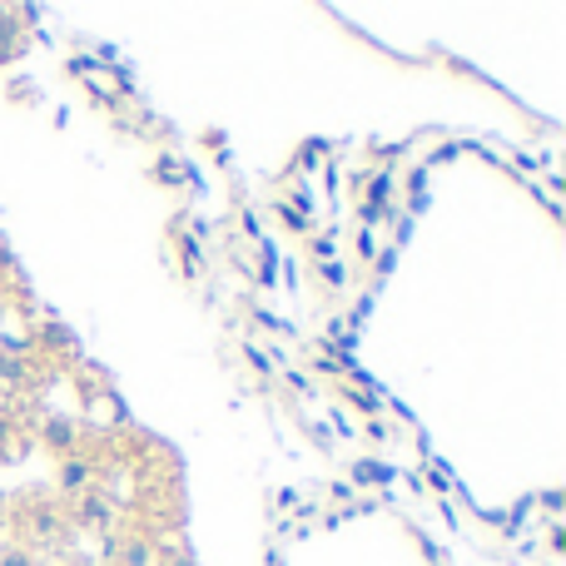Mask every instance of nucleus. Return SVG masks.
<instances>
[{"label":"nucleus","mask_w":566,"mask_h":566,"mask_svg":"<svg viewBox=\"0 0 566 566\" xmlns=\"http://www.w3.org/2000/svg\"><path fill=\"white\" fill-rule=\"evenodd\" d=\"M20 50H25V25H20V15H0V65H6V60H15Z\"/></svg>","instance_id":"9d476101"},{"label":"nucleus","mask_w":566,"mask_h":566,"mask_svg":"<svg viewBox=\"0 0 566 566\" xmlns=\"http://www.w3.org/2000/svg\"><path fill=\"white\" fill-rule=\"evenodd\" d=\"M0 566H35V552L30 547H0Z\"/></svg>","instance_id":"4468645a"},{"label":"nucleus","mask_w":566,"mask_h":566,"mask_svg":"<svg viewBox=\"0 0 566 566\" xmlns=\"http://www.w3.org/2000/svg\"><path fill=\"white\" fill-rule=\"evenodd\" d=\"M35 438H40V448H45V452H55V458H70V452H80V422L50 412V418L35 422Z\"/></svg>","instance_id":"39448f33"},{"label":"nucleus","mask_w":566,"mask_h":566,"mask_svg":"<svg viewBox=\"0 0 566 566\" xmlns=\"http://www.w3.org/2000/svg\"><path fill=\"white\" fill-rule=\"evenodd\" d=\"M95 488H99V462L90 458V452H70V458H60L55 497L75 502V497H85V492H95Z\"/></svg>","instance_id":"7ed1b4c3"},{"label":"nucleus","mask_w":566,"mask_h":566,"mask_svg":"<svg viewBox=\"0 0 566 566\" xmlns=\"http://www.w3.org/2000/svg\"><path fill=\"white\" fill-rule=\"evenodd\" d=\"M0 333H6V323H0Z\"/></svg>","instance_id":"a211bd4d"},{"label":"nucleus","mask_w":566,"mask_h":566,"mask_svg":"<svg viewBox=\"0 0 566 566\" xmlns=\"http://www.w3.org/2000/svg\"><path fill=\"white\" fill-rule=\"evenodd\" d=\"M35 566H75L65 557V552H45V557H35Z\"/></svg>","instance_id":"f3484780"},{"label":"nucleus","mask_w":566,"mask_h":566,"mask_svg":"<svg viewBox=\"0 0 566 566\" xmlns=\"http://www.w3.org/2000/svg\"><path fill=\"white\" fill-rule=\"evenodd\" d=\"M35 373H40L35 358H6V353H0V392H25V388H35Z\"/></svg>","instance_id":"6e6552de"},{"label":"nucleus","mask_w":566,"mask_h":566,"mask_svg":"<svg viewBox=\"0 0 566 566\" xmlns=\"http://www.w3.org/2000/svg\"><path fill=\"white\" fill-rule=\"evenodd\" d=\"M109 557L115 566H159L155 562V542H149V532H119L115 542H109Z\"/></svg>","instance_id":"0eeeda50"},{"label":"nucleus","mask_w":566,"mask_h":566,"mask_svg":"<svg viewBox=\"0 0 566 566\" xmlns=\"http://www.w3.org/2000/svg\"><path fill=\"white\" fill-rule=\"evenodd\" d=\"M70 507V527H90V532H109L115 527V512H119V502L109 497V492H85V497H75V502H65Z\"/></svg>","instance_id":"20e7f679"},{"label":"nucleus","mask_w":566,"mask_h":566,"mask_svg":"<svg viewBox=\"0 0 566 566\" xmlns=\"http://www.w3.org/2000/svg\"><path fill=\"white\" fill-rule=\"evenodd\" d=\"M318 279L328 283V289H343V283H348V269H343L338 259H323V264H318Z\"/></svg>","instance_id":"ddd939ff"},{"label":"nucleus","mask_w":566,"mask_h":566,"mask_svg":"<svg viewBox=\"0 0 566 566\" xmlns=\"http://www.w3.org/2000/svg\"><path fill=\"white\" fill-rule=\"evenodd\" d=\"M313 259H333V234H313Z\"/></svg>","instance_id":"2eb2a0df"},{"label":"nucleus","mask_w":566,"mask_h":566,"mask_svg":"<svg viewBox=\"0 0 566 566\" xmlns=\"http://www.w3.org/2000/svg\"><path fill=\"white\" fill-rule=\"evenodd\" d=\"M85 422L95 432H109L125 422V402L115 398V392L105 388V382H95V388H85Z\"/></svg>","instance_id":"423d86ee"},{"label":"nucleus","mask_w":566,"mask_h":566,"mask_svg":"<svg viewBox=\"0 0 566 566\" xmlns=\"http://www.w3.org/2000/svg\"><path fill=\"white\" fill-rule=\"evenodd\" d=\"M155 169H159V179H179V185H195V175H189V165H179L175 155H165Z\"/></svg>","instance_id":"f8f14e48"},{"label":"nucleus","mask_w":566,"mask_h":566,"mask_svg":"<svg viewBox=\"0 0 566 566\" xmlns=\"http://www.w3.org/2000/svg\"><path fill=\"white\" fill-rule=\"evenodd\" d=\"M40 343H45V353H70V333L60 328V323H45V328H40Z\"/></svg>","instance_id":"9b49d317"},{"label":"nucleus","mask_w":566,"mask_h":566,"mask_svg":"<svg viewBox=\"0 0 566 566\" xmlns=\"http://www.w3.org/2000/svg\"><path fill=\"white\" fill-rule=\"evenodd\" d=\"M70 70H75V80L99 99V105H119V99L129 95V80H125V70H119V65H105V60L80 55Z\"/></svg>","instance_id":"f03ea898"},{"label":"nucleus","mask_w":566,"mask_h":566,"mask_svg":"<svg viewBox=\"0 0 566 566\" xmlns=\"http://www.w3.org/2000/svg\"><path fill=\"white\" fill-rule=\"evenodd\" d=\"M353 482H382V468H373V462H358V468H353Z\"/></svg>","instance_id":"dca6fc26"},{"label":"nucleus","mask_w":566,"mask_h":566,"mask_svg":"<svg viewBox=\"0 0 566 566\" xmlns=\"http://www.w3.org/2000/svg\"><path fill=\"white\" fill-rule=\"evenodd\" d=\"M20 527L45 552H60L70 542V507L65 502H50V497H30L25 507H20Z\"/></svg>","instance_id":"f257e3e1"},{"label":"nucleus","mask_w":566,"mask_h":566,"mask_svg":"<svg viewBox=\"0 0 566 566\" xmlns=\"http://www.w3.org/2000/svg\"><path fill=\"white\" fill-rule=\"evenodd\" d=\"M155 562L159 566H199L195 552L185 547V537H179V532H165V537L155 542Z\"/></svg>","instance_id":"1a4fd4ad"}]
</instances>
